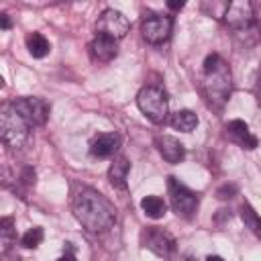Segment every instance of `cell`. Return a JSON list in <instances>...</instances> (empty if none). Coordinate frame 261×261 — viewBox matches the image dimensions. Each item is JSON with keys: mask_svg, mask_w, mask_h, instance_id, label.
Returning <instances> with one entry per match:
<instances>
[{"mask_svg": "<svg viewBox=\"0 0 261 261\" xmlns=\"http://www.w3.org/2000/svg\"><path fill=\"white\" fill-rule=\"evenodd\" d=\"M0 241H2V253L6 255V251L10 249L12 241H14V228H12V218H2L0 220Z\"/></svg>", "mask_w": 261, "mask_h": 261, "instance_id": "21", "label": "cell"}, {"mask_svg": "<svg viewBox=\"0 0 261 261\" xmlns=\"http://www.w3.org/2000/svg\"><path fill=\"white\" fill-rule=\"evenodd\" d=\"M226 24L237 31L241 27H247L251 22H255V14H253V4L247 2V0H237V2H230L228 10H226V16H224Z\"/></svg>", "mask_w": 261, "mask_h": 261, "instance_id": "10", "label": "cell"}, {"mask_svg": "<svg viewBox=\"0 0 261 261\" xmlns=\"http://www.w3.org/2000/svg\"><path fill=\"white\" fill-rule=\"evenodd\" d=\"M232 33H234L237 43H241L243 47H255L261 41V24L257 20L247 24V27H241V29H237Z\"/></svg>", "mask_w": 261, "mask_h": 261, "instance_id": "15", "label": "cell"}, {"mask_svg": "<svg viewBox=\"0 0 261 261\" xmlns=\"http://www.w3.org/2000/svg\"><path fill=\"white\" fill-rule=\"evenodd\" d=\"M226 130H228V135H230V139L234 141V143H239L243 149H255L257 145H259V139L249 130V126L243 122V120H230L228 124H226Z\"/></svg>", "mask_w": 261, "mask_h": 261, "instance_id": "13", "label": "cell"}, {"mask_svg": "<svg viewBox=\"0 0 261 261\" xmlns=\"http://www.w3.org/2000/svg\"><path fill=\"white\" fill-rule=\"evenodd\" d=\"M234 192H237V186H234V184H230V186H228V184H224L222 188H218L216 196H218V198H222V200H226V198H232V194H234Z\"/></svg>", "mask_w": 261, "mask_h": 261, "instance_id": "24", "label": "cell"}, {"mask_svg": "<svg viewBox=\"0 0 261 261\" xmlns=\"http://www.w3.org/2000/svg\"><path fill=\"white\" fill-rule=\"evenodd\" d=\"M73 214L88 232H102L116 220L114 206L94 188H80L73 198Z\"/></svg>", "mask_w": 261, "mask_h": 261, "instance_id": "1", "label": "cell"}, {"mask_svg": "<svg viewBox=\"0 0 261 261\" xmlns=\"http://www.w3.org/2000/svg\"><path fill=\"white\" fill-rule=\"evenodd\" d=\"M241 218H243L245 226H247L255 237L261 239V218H259V214H257L249 204H243V206H241Z\"/></svg>", "mask_w": 261, "mask_h": 261, "instance_id": "20", "label": "cell"}, {"mask_svg": "<svg viewBox=\"0 0 261 261\" xmlns=\"http://www.w3.org/2000/svg\"><path fill=\"white\" fill-rule=\"evenodd\" d=\"M171 29H173V18L167 14H147L141 22V35L151 45H159L167 41Z\"/></svg>", "mask_w": 261, "mask_h": 261, "instance_id": "6", "label": "cell"}, {"mask_svg": "<svg viewBox=\"0 0 261 261\" xmlns=\"http://www.w3.org/2000/svg\"><path fill=\"white\" fill-rule=\"evenodd\" d=\"M116 149H118V135L116 133H102L90 145V153L94 157H100V159H106V157L114 155Z\"/></svg>", "mask_w": 261, "mask_h": 261, "instance_id": "14", "label": "cell"}, {"mask_svg": "<svg viewBox=\"0 0 261 261\" xmlns=\"http://www.w3.org/2000/svg\"><path fill=\"white\" fill-rule=\"evenodd\" d=\"M206 100L214 108H222L232 92V75L228 63L218 55L210 53L204 61V82H202Z\"/></svg>", "mask_w": 261, "mask_h": 261, "instance_id": "2", "label": "cell"}, {"mask_svg": "<svg viewBox=\"0 0 261 261\" xmlns=\"http://www.w3.org/2000/svg\"><path fill=\"white\" fill-rule=\"evenodd\" d=\"M206 261H224V259L218 257V255H210V257H206Z\"/></svg>", "mask_w": 261, "mask_h": 261, "instance_id": "29", "label": "cell"}, {"mask_svg": "<svg viewBox=\"0 0 261 261\" xmlns=\"http://www.w3.org/2000/svg\"><path fill=\"white\" fill-rule=\"evenodd\" d=\"M118 53V45L114 39L106 37V35H96L94 41L90 43V55L94 61H100V63H108L116 57Z\"/></svg>", "mask_w": 261, "mask_h": 261, "instance_id": "12", "label": "cell"}, {"mask_svg": "<svg viewBox=\"0 0 261 261\" xmlns=\"http://www.w3.org/2000/svg\"><path fill=\"white\" fill-rule=\"evenodd\" d=\"M27 49H29V53H31L33 57L41 59V57H45V55L49 53L51 45H49V41L45 39V35H41V33H29V35H27Z\"/></svg>", "mask_w": 261, "mask_h": 261, "instance_id": "18", "label": "cell"}, {"mask_svg": "<svg viewBox=\"0 0 261 261\" xmlns=\"http://www.w3.org/2000/svg\"><path fill=\"white\" fill-rule=\"evenodd\" d=\"M128 169H130V163L124 159V157H118L112 161L110 169H108V179L114 188H124L126 186V175H128Z\"/></svg>", "mask_w": 261, "mask_h": 261, "instance_id": "16", "label": "cell"}, {"mask_svg": "<svg viewBox=\"0 0 261 261\" xmlns=\"http://www.w3.org/2000/svg\"><path fill=\"white\" fill-rule=\"evenodd\" d=\"M141 208H143V212L149 216V218H161L163 214H165V210H167V206H165V202L159 198V196H145L143 200H141Z\"/></svg>", "mask_w": 261, "mask_h": 261, "instance_id": "19", "label": "cell"}, {"mask_svg": "<svg viewBox=\"0 0 261 261\" xmlns=\"http://www.w3.org/2000/svg\"><path fill=\"white\" fill-rule=\"evenodd\" d=\"M141 241L159 257H171L175 253V239L159 226H147L141 234Z\"/></svg>", "mask_w": 261, "mask_h": 261, "instance_id": "9", "label": "cell"}, {"mask_svg": "<svg viewBox=\"0 0 261 261\" xmlns=\"http://www.w3.org/2000/svg\"><path fill=\"white\" fill-rule=\"evenodd\" d=\"M29 122L16 112L12 102L2 104L0 108V137L2 143L10 149H20L29 139Z\"/></svg>", "mask_w": 261, "mask_h": 261, "instance_id": "3", "label": "cell"}, {"mask_svg": "<svg viewBox=\"0 0 261 261\" xmlns=\"http://www.w3.org/2000/svg\"><path fill=\"white\" fill-rule=\"evenodd\" d=\"M12 106L31 126H41L49 118V104L41 98H35V96L16 98V100H12Z\"/></svg>", "mask_w": 261, "mask_h": 261, "instance_id": "8", "label": "cell"}, {"mask_svg": "<svg viewBox=\"0 0 261 261\" xmlns=\"http://www.w3.org/2000/svg\"><path fill=\"white\" fill-rule=\"evenodd\" d=\"M57 261H75V257H73L71 253H65V255H61Z\"/></svg>", "mask_w": 261, "mask_h": 261, "instance_id": "26", "label": "cell"}, {"mask_svg": "<svg viewBox=\"0 0 261 261\" xmlns=\"http://www.w3.org/2000/svg\"><path fill=\"white\" fill-rule=\"evenodd\" d=\"M41 241H43V228H39V226L29 228V230L22 234V239H20L22 247H27V249H35V247H39Z\"/></svg>", "mask_w": 261, "mask_h": 261, "instance_id": "23", "label": "cell"}, {"mask_svg": "<svg viewBox=\"0 0 261 261\" xmlns=\"http://www.w3.org/2000/svg\"><path fill=\"white\" fill-rule=\"evenodd\" d=\"M257 100H259V106H261V73H259V80H257Z\"/></svg>", "mask_w": 261, "mask_h": 261, "instance_id": "27", "label": "cell"}, {"mask_svg": "<svg viewBox=\"0 0 261 261\" xmlns=\"http://www.w3.org/2000/svg\"><path fill=\"white\" fill-rule=\"evenodd\" d=\"M137 106L155 124H161L167 118V94L161 86H143L137 94Z\"/></svg>", "mask_w": 261, "mask_h": 261, "instance_id": "4", "label": "cell"}, {"mask_svg": "<svg viewBox=\"0 0 261 261\" xmlns=\"http://www.w3.org/2000/svg\"><path fill=\"white\" fill-rule=\"evenodd\" d=\"M128 29H130L128 18L114 8H106L96 20V35H106L114 41L122 39L128 33Z\"/></svg>", "mask_w": 261, "mask_h": 261, "instance_id": "7", "label": "cell"}, {"mask_svg": "<svg viewBox=\"0 0 261 261\" xmlns=\"http://www.w3.org/2000/svg\"><path fill=\"white\" fill-rule=\"evenodd\" d=\"M228 6H230V2H216V0H212V2H204L202 4V10L208 16H214V18H222L224 20Z\"/></svg>", "mask_w": 261, "mask_h": 261, "instance_id": "22", "label": "cell"}, {"mask_svg": "<svg viewBox=\"0 0 261 261\" xmlns=\"http://www.w3.org/2000/svg\"><path fill=\"white\" fill-rule=\"evenodd\" d=\"M171 126L175 130H181V133H192L196 126H198V116L192 112V110H177L173 116H171Z\"/></svg>", "mask_w": 261, "mask_h": 261, "instance_id": "17", "label": "cell"}, {"mask_svg": "<svg viewBox=\"0 0 261 261\" xmlns=\"http://www.w3.org/2000/svg\"><path fill=\"white\" fill-rule=\"evenodd\" d=\"M0 27H2V29H10V20H8V16H6V14H2V16H0Z\"/></svg>", "mask_w": 261, "mask_h": 261, "instance_id": "25", "label": "cell"}, {"mask_svg": "<svg viewBox=\"0 0 261 261\" xmlns=\"http://www.w3.org/2000/svg\"><path fill=\"white\" fill-rule=\"evenodd\" d=\"M155 147L159 151V155L167 161V163H179L186 157V149L184 145L171 137V135H157L155 137Z\"/></svg>", "mask_w": 261, "mask_h": 261, "instance_id": "11", "label": "cell"}, {"mask_svg": "<svg viewBox=\"0 0 261 261\" xmlns=\"http://www.w3.org/2000/svg\"><path fill=\"white\" fill-rule=\"evenodd\" d=\"M167 6L173 8V10H179V8L184 6V2H167Z\"/></svg>", "mask_w": 261, "mask_h": 261, "instance_id": "28", "label": "cell"}, {"mask_svg": "<svg viewBox=\"0 0 261 261\" xmlns=\"http://www.w3.org/2000/svg\"><path fill=\"white\" fill-rule=\"evenodd\" d=\"M167 190H169L171 208H173L177 214L190 218V216L196 212V208H198V196H196L188 186L179 184V179H175V177H169V179H167Z\"/></svg>", "mask_w": 261, "mask_h": 261, "instance_id": "5", "label": "cell"}]
</instances>
